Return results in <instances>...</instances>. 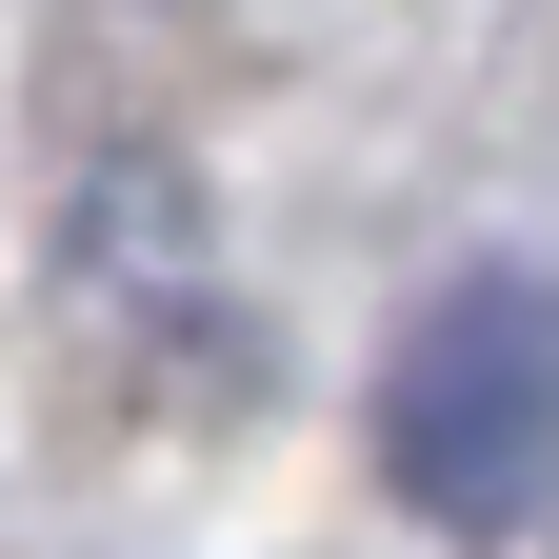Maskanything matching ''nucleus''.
I'll return each instance as SVG.
<instances>
[{"mask_svg": "<svg viewBox=\"0 0 559 559\" xmlns=\"http://www.w3.org/2000/svg\"><path fill=\"white\" fill-rule=\"evenodd\" d=\"M380 479H400V520H440V539H520L539 520V479H559V280L539 260H479V280H440V300L400 320Z\"/></svg>", "mask_w": 559, "mask_h": 559, "instance_id": "1", "label": "nucleus"}]
</instances>
